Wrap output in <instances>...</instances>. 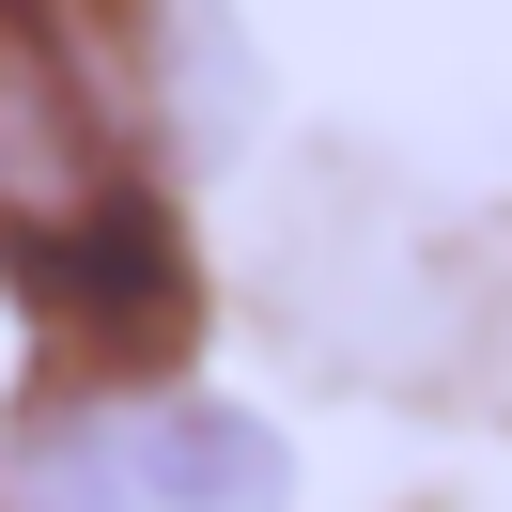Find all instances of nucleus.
<instances>
[{
  "label": "nucleus",
  "instance_id": "obj_1",
  "mask_svg": "<svg viewBox=\"0 0 512 512\" xmlns=\"http://www.w3.org/2000/svg\"><path fill=\"white\" fill-rule=\"evenodd\" d=\"M264 342L373 404H512V218L435 202L373 156H295L249 249Z\"/></svg>",
  "mask_w": 512,
  "mask_h": 512
},
{
  "label": "nucleus",
  "instance_id": "obj_6",
  "mask_svg": "<svg viewBox=\"0 0 512 512\" xmlns=\"http://www.w3.org/2000/svg\"><path fill=\"white\" fill-rule=\"evenodd\" d=\"M140 497L156 512H295V435L218 373L140 388Z\"/></svg>",
  "mask_w": 512,
  "mask_h": 512
},
{
  "label": "nucleus",
  "instance_id": "obj_2",
  "mask_svg": "<svg viewBox=\"0 0 512 512\" xmlns=\"http://www.w3.org/2000/svg\"><path fill=\"white\" fill-rule=\"evenodd\" d=\"M0 311H16V357L78 388H187L218 357V249H202V187H125L94 218L32 233L0 264Z\"/></svg>",
  "mask_w": 512,
  "mask_h": 512
},
{
  "label": "nucleus",
  "instance_id": "obj_3",
  "mask_svg": "<svg viewBox=\"0 0 512 512\" xmlns=\"http://www.w3.org/2000/svg\"><path fill=\"white\" fill-rule=\"evenodd\" d=\"M156 171L171 140H156V78H140V0H0V264Z\"/></svg>",
  "mask_w": 512,
  "mask_h": 512
},
{
  "label": "nucleus",
  "instance_id": "obj_5",
  "mask_svg": "<svg viewBox=\"0 0 512 512\" xmlns=\"http://www.w3.org/2000/svg\"><path fill=\"white\" fill-rule=\"evenodd\" d=\"M0 512H156L140 497V388L16 373V404H0Z\"/></svg>",
  "mask_w": 512,
  "mask_h": 512
},
{
  "label": "nucleus",
  "instance_id": "obj_4",
  "mask_svg": "<svg viewBox=\"0 0 512 512\" xmlns=\"http://www.w3.org/2000/svg\"><path fill=\"white\" fill-rule=\"evenodd\" d=\"M140 78H156V140L187 187H233L280 125V63L233 0H140Z\"/></svg>",
  "mask_w": 512,
  "mask_h": 512
}]
</instances>
